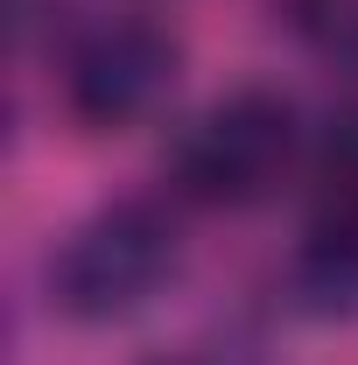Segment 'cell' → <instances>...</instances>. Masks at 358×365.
I'll use <instances>...</instances> for the list:
<instances>
[{"instance_id": "obj_2", "label": "cell", "mask_w": 358, "mask_h": 365, "mask_svg": "<svg viewBox=\"0 0 358 365\" xmlns=\"http://www.w3.org/2000/svg\"><path fill=\"white\" fill-rule=\"evenodd\" d=\"M176 274V218L162 204H106L71 232L49 260V302L71 323H113L155 302V288Z\"/></svg>"}, {"instance_id": "obj_4", "label": "cell", "mask_w": 358, "mask_h": 365, "mask_svg": "<svg viewBox=\"0 0 358 365\" xmlns=\"http://www.w3.org/2000/svg\"><path fill=\"white\" fill-rule=\"evenodd\" d=\"M316 225H358V106H344L316 148Z\"/></svg>"}, {"instance_id": "obj_1", "label": "cell", "mask_w": 358, "mask_h": 365, "mask_svg": "<svg viewBox=\"0 0 358 365\" xmlns=\"http://www.w3.org/2000/svg\"><path fill=\"white\" fill-rule=\"evenodd\" d=\"M295 155H302L295 106L267 85H246V91H225L218 106H204L183 127L169 169H176L183 197L218 204V211H246L288 182Z\"/></svg>"}, {"instance_id": "obj_3", "label": "cell", "mask_w": 358, "mask_h": 365, "mask_svg": "<svg viewBox=\"0 0 358 365\" xmlns=\"http://www.w3.org/2000/svg\"><path fill=\"white\" fill-rule=\"evenodd\" d=\"M176 71H183V49L169 29H155V21H106V29H91L85 43L71 49L63 98H71V113L85 127L120 134V127H140L176 91Z\"/></svg>"}]
</instances>
